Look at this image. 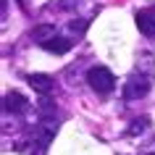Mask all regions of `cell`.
I'll list each match as a JSON object with an SVG mask.
<instances>
[{"mask_svg": "<svg viewBox=\"0 0 155 155\" xmlns=\"http://www.w3.org/2000/svg\"><path fill=\"white\" fill-rule=\"evenodd\" d=\"M87 84H90L97 95H110V92L116 90V76H113L110 68H105V66H92L90 71H87Z\"/></svg>", "mask_w": 155, "mask_h": 155, "instance_id": "obj_1", "label": "cell"}, {"mask_svg": "<svg viewBox=\"0 0 155 155\" xmlns=\"http://www.w3.org/2000/svg\"><path fill=\"white\" fill-rule=\"evenodd\" d=\"M150 84H153V76H147L142 71H134L124 82V100H139L145 97L147 92H150Z\"/></svg>", "mask_w": 155, "mask_h": 155, "instance_id": "obj_2", "label": "cell"}, {"mask_svg": "<svg viewBox=\"0 0 155 155\" xmlns=\"http://www.w3.org/2000/svg\"><path fill=\"white\" fill-rule=\"evenodd\" d=\"M58 134V121L55 118H40V124L32 129V139L34 142H40V145L48 147L50 145V139Z\"/></svg>", "mask_w": 155, "mask_h": 155, "instance_id": "obj_3", "label": "cell"}, {"mask_svg": "<svg viewBox=\"0 0 155 155\" xmlns=\"http://www.w3.org/2000/svg\"><path fill=\"white\" fill-rule=\"evenodd\" d=\"M3 110L5 113H13V116H21L29 110V100L21 95V92H8L3 97Z\"/></svg>", "mask_w": 155, "mask_h": 155, "instance_id": "obj_4", "label": "cell"}, {"mask_svg": "<svg viewBox=\"0 0 155 155\" xmlns=\"http://www.w3.org/2000/svg\"><path fill=\"white\" fill-rule=\"evenodd\" d=\"M26 82H29V87L34 92H40L42 97H48L50 92L55 90V82H53V76H48V74H29Z\"/></svg>", "mask_w": 155, "mask_h": 155, "instance_id": "obj_5", "label": "cell"}, {"mask_svg": "<svg viewBox=\"0 0 155 155\" xmlns=\"http://www.w3.org/2000/svg\"><path fill=\"white\" fill-rule=\"evenodd\" d=\"M58 37V29L53 24H37L32 29V40L34 42H40V45H48L50 40H55Z\"/></svg>", "mask_w": 155, "mask_h": 155, "instance_id": "obj_6", "label": "cell"}, {"mask_svg": "<svg viewBox=\"0 0 155 155\" xmlns=\"http://www.w3.org/2000/svg\"><path fill=\"white\" fill-rule=\"evenodd\" d=\"M134 21H137V29L145 37H155V16L150 11H139L137 16H134Z\"/></svg>", "mask_w": 155, "mask_h": 155, "instance_id": "obj_7", "label": "cell"}, {"mask_svg": "<svg viewBox=\"0 0 155 155\" xmlns=\"http://www.w3.org/2000/svg\"><path fill=\"white\" fill-rule=\"evenodd\" d=\"M74 45V40H63V37H55V40H50L48 45H42V48L48 50V53H55V55H63L66 50Z\"/></svg>", "mask_w": 155, "mask_h": 155, "instance_id": "obj_8", "label": "cell"}, {"mask_svg": "<svg viewBox=\"0 0 155 155\" xmlns=\"http://www.w3.org/2000/svg\"><path fill=\"white\" fill-rule=\"evenodd\" d=\"M37 113H40V118H55V103L48 100V97H42L37 103Z\"/></svg>", "mask_w": 155, "mask_h": 155, "instance_id": "obj_9", "label": "cell"}, {"mask_svg": "<svg viewBox=\"0 0 155 155\" xmlns=\"http://www.w3.org/2000/svg\"><path fill=\"white\" fill-rule=\"evenodd\" d=\"M147 126H150V118H147V116H142V118H134V121H131V126H129V134H142Z\"/></svg>", "mask_w": 155, "mask_h": 155, "instance_id": "obj_10", "label": "cell"}, {"mask_svg": "<svg viewBox=\"0 0 155 155\" xmlns=\"http://www.w3.org/2000/svg\"><path fill=\"white\" fill-rule=\"evenodd\" d=\"M84 29H87V18H82V21H68V32H74V34H82Z\"/></svg>", "mask_w": 155, "mask_h": 155, "instance_id": "obj_11", "label": "cell"}, {"mask_svg": "<svg viewBox=\"0 0 155 155\" xmlns=\"http://www.w3.org/2000/svg\"><path fill=\"white\" fill-rule=\"evenodd\" d=\"M79 5V0H58L55 3V8H61V11H74Z\"/></svg>", "mask_w": 155, "mask_h": 155, "instance_id": "obj_12", "label": "cell"}, {"mask_svg": "<svg viewBox=\"0 0 155 155\" xmlns=\"http://www.w3.org/2000/svg\"><path fill=\"white\" fill-rule=\"evenodd\" d=\"M147 11H150V13H153V16H155V5H150V8H147Z\"/></svg>", "mask_w": 155, "mask_h": 155, "instance_id": "obj_13", "label": "cell"}]
</instances>
